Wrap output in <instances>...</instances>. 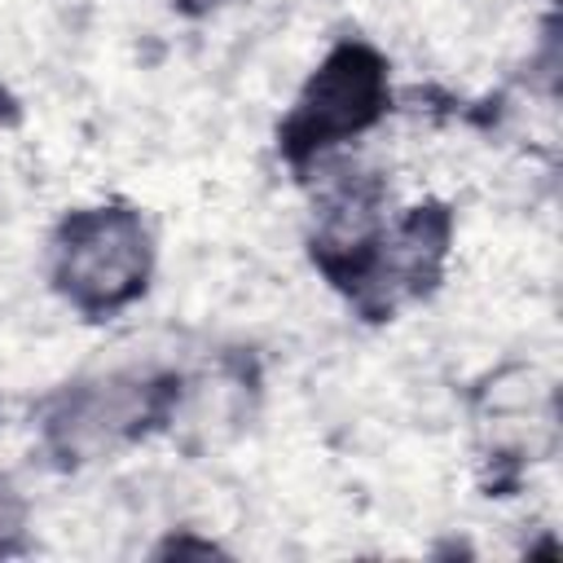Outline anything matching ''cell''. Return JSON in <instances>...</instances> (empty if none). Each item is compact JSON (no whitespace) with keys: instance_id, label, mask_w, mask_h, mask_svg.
Wrapping results in <instances>:
<instances>
[{"instance_id":"1","label":"cell","mask_w":563,"mask_h":563,"mask_svg":"<svg viewBox=\"0 0 563 563\" xmlns=\"http://www.w3.org/2000/svg\"><path fill=\"white\" fill-rule=\"evenodd\" d=\"M145 277V233L128 211H92L70 224L62 282L79 303H119Z\"/></svg>"},{"instance_id":"2","label":"cell","mask_w":563,"mask_h":563,"mask_svg":"<svg viewBox=\"0 0 563 563\" xmlns=\"http://www.w3.org/2000/svg\"><path fill=\"white\" fill-rule=\"evenodd\" d=\"M378 101H383V66L365 48H339L308 84L290 132L308 145H321L330 136L365 128L378 114Z\"/></svg>"},{"instance_id":"3","label":"cell","mask_w":563,"mask_h":563,"mask_svg":"<svg viewBox=\"0 0 563 563\" xmlns=\"http://www.w3.org/2000/svg\"><path fill=\"white\" fill-rule=\"evenodd\" d=\"M145 409V391H136V383H101L84 396L70 400L66 413V444L75 449H92L101 440H114L119 431H128Z\"/></svg>"},{"instance_id":"4","label":"cell","mask_w":563,"mask_h":563,"mask_svg":"<svg viewBox=\"0 0 563 563\" xmlns=\"http://www.w3.org/2000/svg\"><path fill=\"white\" fill-rule=\"evenodd\" d=\"M13 528H18V506H13V501L4 497V488H0V537L13 532Z\"/></svg>"}]
</instances>
